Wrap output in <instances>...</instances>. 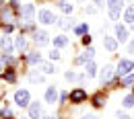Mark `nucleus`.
<instances>
[{"label":"nucleus","instance_id":"nucleus-1","mask_svg":"<svg viewBox=\"0 0 134 119\" xmlns=\"http://www.w3.org/2000/svg\"><path fill=\"white\" fill-rule=\"evenodd\" d=\"M134 70V62H130V60H120V64H118V74H130Z\"/></svg>","mask_w":134,"mask_h":119},{"label":"nucleus","instance_id":"nucleus-2","mask_svg":"<svg viewBox=\"0 0 134 119\" xmlns=\"http://www.w3.org/2000/svg\"><path fill=\"white\" fill-rule=\"evenodd\" d=\"M15 103L19 107H27L29 105V92L27 90H17L15 92Z\"/></svg>","mask_w":134,"mask_h":119},{"label":"nucleus","instance_id":"nucleus-3","mask_svg":"<svg viewBox=\"0 0 134 119\" xmlns=\"http://www.w3.org/2000/svg\"><path fill=\"white\" fill-rule=\"evenodd\" d=\"M21 17H23V21H33V17H35L33 4H25V6L21 8Z\"/></svg>","mask_w":134,"mask_h":119},{"label":"nucleus","instance_id":"nucleus-4","mask_svg":"<svg viewBox=\"0 0 134 119\" xmlns=\"http://www.w3.org/2000/svg\"><path fill=\"white\" fill-rule=\"evenodd\" d=\"M120 10H122V0H118V2H114V4H109V17L114 18V21L120 18Z\"/></svg>","mask_w":134,"mask_h":119},{"label":"nucleus","instance_id":"nucleus-5","mask_svg":"<svg viewBox=\"0 0 134 119\" xmlns=\"http://www.w3.org/2000/svg\"><path fill=\"white\" fill-rule=\"evenodd\" d=\"M85 99H87V92L81 90V88H76V90L70 92V101H72V103H83Z\"/></svg>","mask_w":134,"mask_h":119},{"label":"nucleus","instance_id":"nucleus-6","mask_svg":"<svg viewBox=\"0 0 134 119\" xmlns=\"http://www.w3.org/2000/svg\"><path fill=\"white\" fill-rule=\"evenodd\" d=\"M39 21H41L43 25H52V23H56V17L52 15L50 10H41V12H39Z\"/></svg>","mask_w":134,"mask_h":119},{"label":"nucleus","instance_id":"nucleus-7","mask_svg":"<svg viewBox=\"0 0 134 119\" xmlns=\"http://www.w3.org/2000/svg\"><path fill=\"white\" fill-rule=\"evenodd\" d=\"M48 41H50V35L46 31H37L35 33V43L37 45H48Z\"/></svg>","mask_w":134,"mask_h":119},{"label":"nucleus","instance_id":"nucleus-8","mask_svg":"<svg viewBox=\"0 0 134 119\" xmlns=\"http://www.w3.org/2000/svg\"><path fill=\"white\" fill-rule=\"evenodd\" d=\"M103 45H105V49H107V51H116L118 39H116V37H103Z\"/></svg>","mask_w":134,"mask_h":119},{"label":"nucleus","instance_id":"nucleus-9","mask_svg":"<svg viewBox=\"0 0 134 119\" xmlns=\"http://www.w3.org/2000/svg\"><path fill=\"white\" fill-rule=\"evenodd\" d=\"M56 99H58V90L54 88V86H48V90H46V101L48 103H56Z\"/></svg>","mask_w":134,"mask_h":119},{"label":"nucleus","instance_id":"nucleus-10","mask_svg":"<svg viewBox=\"0 0 134 119\" xmlns=\"http://www.w3.org/2000/svg\"><path fill=\"white\" fill-rule=\"evenodd\" d=\"M29 115H31V119H39V117H41V107H39V103H31V107H29Z\"/></svg>","mask_w":134,"mask_h":119},{"label":"nucleus","instance_id":"nucleus-11","mask_svg":"<svg viewBox=\"0 0 134 119\" xmlns=\"http://www.w3.org/2000/svg\"><path fill=\"white\" fill-rule=\"evenodd\" d=\"M111 76H114V66H105L101 72V82H109Z\"/></svg>","mask_w":134,"mask_h":119},{"label":"nucleus","instance_id":"nucleus-12","mask_svg":"<svg viewBox=\"0 0 134 119\" xmlns=\"http://www.w3.org/2000/svg\"><path fill=\"white\" fill-rule=\"evenodd\" d=\"M93 55H95V51L91 49V47H87V51H85L83 55H81V58H76V62H79V64H83V62H87V60L91 62V58H93Z\"/></svg>","mask_w":134,"mask_h":119},{"label":"nucleus","instance_id":"nucleus-13","mask_svg":"<svg viewBox=\"0 0 134 119\" xmlns=\"http://www.w3.org/2000/svg\"><path fill=\"white\" fill-rule=\"evenodd\" d=\"M0 47L4 49V53H13V45H10V39H8V37H2Z\"/></svg>","mask_w":134,"mask_h":119},{"label":"nucleus","instance_id":"nucleus-14","mask_svg":"<svg viewBox=\"0 0 134 119\" xmlns=\"http://www.w3.org/2000/svg\"><path fill=\"white\" fill-rule=\"evenodd\" d=\"M116 35L120 41H126V35H128V31H126V27H122V25H118L116 27Z\"/></svg>","mask_w":134,"mask_h":119},{"label":"nucleus","instance_id":"nucleus-15","mask_svg":"<svg viewBox=\"0 0 134 119\" xmlns=\"http://www.w3.org/2000/svg\"><path fill=\"white\" fill-rule=\"evenodd\" d=\"M54 45H56V47H64V45H68V37H64V35L56 37V39H54Z\"/></svg>","mask_w":134,"mask_h":119},{"label":"nucleus","instance_id":"nucleus-16","mask_svg":"<svg viewBox=\"0 0 134 119\" xmlns=\"http://www.w3.org/2000/svg\"><path fill=\"white\" fill-rule=\"evenodd\" d=\"M17 49L19 51H25V49H27V41H25V37H17Z\"/></svg>","mask_w":134,"mask_h":119},{"label":"nucleus","instance_id":"nucleus-17","mask_svg":"<svg viewBox=\"0 0 134 119\" xmlns=\"http://www.w3.org/2000/svg\"><path fill=\"white\" fill-rule=\"evenodd\" d=\"M126 23H130V25L134 23V6H130V8L126 10Z\"/></svg>","mask_w":134,"mask_h":119},{"label":"nucleus","instance_id":"nucleus-18","mask_svg":"<svg viewBox=\"0 0 134 119\" xmlns=\"http://www.w3.org/2000/svg\"><path fill=\"white\" fill-rule=\"evenodd\" d=\"M41 70H43L46 74H54V72H56V66H52V64H41Z\"/></svg>","mask_w":134,"mask_h":119},{"label":"nucleus","instance_id":"nucleus-19","mask_svg":"<svg viewBox=\"0 0 134 119\" xmlns=\"http://www.w3.org/2000/svg\"><path fill=\"white\" fill-rule=\"evenodd\" d=\"M85 70H87V76H95V70H97V68H95V64H93V62H89Z\"/></svg>","mask_w":134,"mask_h":119},{"label":"nucleus","instance_id":"nucleus-20","mask_svg":"<svg viewBox=\"0 0 134 119\" xmlns=\"http://www.w3.org/2000/svg\"><path fill=\"white\" fill-rule=\"evenodd\" d=\"M93 105H95V107H103V97H101V95H95V97H93Z\"/></svg>","mask_w":134,"mask_h":119},{"label":"nucleus","instance_id":"nucleus-21","mask_svg":"<svg viewBox=\"0 0 134 119\" xmlns=\"http://www.w3.org/2000/svg\"><path fill=\"white\" fill-rule=\"evenodd\" d=\"M4 80H6V82H15V72H13V70H8V72L4 74Z\"/></svg>","mask_w":134,"mask_h":119},{"label":"nucleus","instance_id":"nucleus-22","mask_svg":"<svg viewBox=\"0 0 134 119\" xmlns=\"http://www.w3.org/2000/svg\"><path fill=\"white\" fill-rule=\"evenodd\" d=\"M122 105H124V107H132V105H134V97H132V95H128V97L124 99V103H122Z\"/></svg>","mask_w":134,"mask_h":119},{"label":"nucleus","instance_id":"nucleus-23","mask_svg":"<svg viewBox=\"0 0 134 119\" xmlns=\"http://www.w3.org/2000/svg\"><path fill=\"white\" fill-rule=\"evenodd\" d=\"M60 8H62V10H64V12H72V6H70V4H68V2H64V0H62V2H60Z\"/></svg>","mask_w":134,"mask_h":119},{"label":"nucleus","instance_id":"nucleus-24","mask_svg":"<svg viewBox=\"0 0 134 119\" xmlns=\"http://www.w3.org/2000/svg\"><path fill=\"white\" fill-rule=\"evenodd\" d=\"M29 80H31V82H41L43 78H41L39 74H35V72H31V74H29Z\"/></svg>","mask_w":134,"mask_h":119},{"label":"nucleus","instance_id":"nucleus-25","mask_svg":"<svg viewBox=\"0 0 134 119\" xmlns=\"http://www.w3.org/2000/svg\"><path fill=\"white\" fill-rule=\"evenodd\" d=\"M39 60H41V58H39V53H31V55H29V62H31V64H35V62L39 64Z\"/></svg>","mask_w":134,"mask_h":119},{"label":"nucleus","instance_id":"nucleus-26","mask_svg":"<svg viewBox=\"0 0 134 119\" xmlns=\"http://www.w3.org/2000/svg\"><path fill=\"white\" fill-rule=\"evenodd\" d=\"M134 82V74H128L126 78H124V84H132Z\"/></svg>","mask_w":134,"mask_h":119},{"label":"nucleus","instance_id":"nucleus-27","mask_svg":"<svg viewBox=\"0 0 134 119\" xmlns=\"http://www.w3.org/2000/svg\"><path fill=\"white\" fill-rule=\"evenodd\" d=\"M74 31H76V33H87V25H79Z\"/></svg>","mask_w":134,"mask_h":119},{"label":"nucleus","instance_id":"nucleus-28","mask_svg":"<svg viewBox=\"0 0 134 119\" xmlns=\"http://www.w3.org/2000/svg\"><path fill=\"white\" fill-rule=\"evenodd\" d=\"M66 78H68V80H76V78H79V76H76V74H74V72H66Z\"/></svg>","mask_w":134,"mask_h":119},{"label":"nucleus","instance_id":"nucleus-29","mask_svg":"<svg viewBox=\"0 0 134 119\" xmlns=\"http://www.w3.org/2000/svg\"><path fill=\"white\" fill-rule=\"evenodd\" d=\"M50 58H52V60H58V58H60V53H58V51L54 49V51H52V53H50Z\"/></svg>","mask_w":134,"mask_h":119},{"label":"nucleus","instance_id":"nucleus-30","mask_svg":"<svg viewBox=\"0 0 134 119\" xmlns=\"http://www.w3.org/2000/svg\"><path fill=\"white\" fill-rule=\"evenodd\" d=\"M83 43H85V45H89V43H91V37H89V35H85V37H83Z\"/></svg>","mask_w":134,"mask_h":119},{"label":"nucleus","instance_id":"nucleus-31","mask_svg":"<svg viewBox=\"0 0 134 119\" xmlns=\"http://www.w3.org/2000/svg\"><path fill=\"white\" fill-rule=\"evenodd\" d=\"M128 51H130V53H134V43H130V45H128Z\"/></svg>","mask_w":134,"mask_h":119},{"label":"nucleus","instance_id":"nucleus-32","mask_svg":"<svg viewBox=\"0 0 134 119\" xmlns=\"http://www.w3.org/2000/svg\"><path fill=\"white\" fill-rule=\"evenodd\" d=\"M95 4H97V6H103V0H95Z\"/></svg>","mask_w":134,"mask_h":119},{"label":"nucleus","instance_id":"nucleus-33","mask_svg":"<svg viewBox=\"0 0 134 119\" xmlns=\"http://www.w3.org/2000/svg\"><path fill=\"white\" fill-rule=\"evenodd\" d=\"M118 119H128V117L126 115H118Z\"/></svg>","mask_w":134,"mask_h":119},{"label":"nucleus","instance_id":"nucleus-34","mask_svg":"<svg viewBox=\"0 0 134 119\" xmlns=\"http://www.w3.org/2000/svg\"><path fill=\"white\" fill-rule=\"evenodd\" d=\"M43 119H56V117H52V115H48V117H43Z\"/></svg>","mask_w":134,"mask_h":119},{"label":"nucleus","instance_id":"nucleus-35","mask_svg":"<svg viewBox=\"0 0 134 119\" xmlns=\"http://www.w3.org/2000/svg\"><path fill=\"white\" fill-rule=\"evenodd\" d=\"M107 2H109V4H114V2H118V0H107Z\"/></svg>","mask_w":134,"mask_h":119},{"label":"nucleus","instance_id":"nucleus-36","mask_svg":"<svg viewBox=\"0 0 134 119\" xmlns=\"http://www.w3.org/2000/svg\"><path fill=\"white\" fill-rule=\"evenodd\" d=\"M85 119H95V117H85Z\"/></svg>","mask_w":134,"mask_h":119},{"label":"nucleus","instance_id":"nucleus-37","mask_svg":"<svg viewBox=\"0 0 134 119\" xmlns=\"http://www.w3.org/2000/svg\"><path fill=\"white\" fill-rule=\"evenodd\" d=\"M79 2H85V0H79Z\"/></svg>","mask_w":134,"mask_h":119},{"label":"nucleus","instance_id":"nucleus-38","mask_svg":"<svg viewBox=\"0 0 134 119\" xmlns=\"http://www.w3.org/2000/svg\"><path fill=\"white\" fill-rule=\"evenodd\" d=\"M132 29H134V23H132Z\"/></svg>","mask_w":134,"mask_h":119},{"label":"nucleus","instance_id":"nucleus-39","mask_svg":"<svg viewBox=\"0 0 134 119\" xmlns=\"http://www.w3.org/2000/svg\"><path fill=\"white\" fill-rule=\"evenodd\" d=\"M0 4H2V0H0Z\"/></svg>","mask_w":134,"mask_h":119},{"label":"nucleus","instance_id":"nucleus-40","mask_svg":"<svg viewBox=\"0 0 134 119\" xmlns=\"http://www.w3.org/2000/svg\"><path fill=\"white\" fill-rule=\"evenodd\" d=\"M132 97H134V95H132Z\"/></svg>","mask_w":134,"mask_h":119}]
</instances>
